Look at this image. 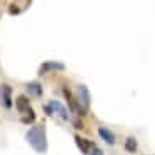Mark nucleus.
<instances>
[{
	"mask_svg": "<svg viewBox=\"0 0 155 155\" xmlns=\"http://www.w3.org/2000/svg\"><path fill=\"white\" fill-rule=\"evenodd\" d=\"M25 140L30 143V147L38 153H44L47 150V134L44 125H34L25 134Z\"/></svg>",
	"mask_w": 155,
	"mask_h": 155,
	"instance_id": "f257e3e1",
	"label": "nucleus"
},
{
	"mask_svg": "<svg viewBox=\"0 0 155 155\" xmlns=\"http://www.w3.org/2000/svg\"><path fill=\"white\" fill-rule=\"evenodd\" d=\"M44 108H45V112H47L48 115H58L64 122L70 120V115H68V112H67V107L58 100H50Z\"/></svg>",
	"mask_w": 155,
	"mask_h": 155,
	"instance_id": "f03ea898",
	"label": "nucleus"
},
{
	"mask_svg": "<svg viewBox=\"0 0 155 155\" xmlns=\"http://www.w3.org/2000/svg\"><path fill=\"white\" fill-rule=\"evenodd\" d=\"M77 100L84 112L90 107V92H88L87 85H78L77 87Z\"/></svg>",
	"mask_w": 155,
	"mask_h": 155,
	"instance_id": "7ed1b4c3",
	"label": "nucleus"
},
{
	"mask_svg": "<svg viewBox=\"0 0 155 155\" xmlns=\"http://www.w3.org/2000/svg\"><path fill=\"white\" fill-rule=\"evenodd\" d=\"M0 104L4 108L12 107V87L7 84H0Z\"/></svg>",
	"mask_w": 155,
	"mask_h": 155,
	"instance_id": "20e7f679",
	"label": "nucleus"
},
{
	"mask_svg": "<svg viewBox=\"0 0 155 155\" xmlns=\"http://www.w3.org/2000/svg\"><path fill=\"white\" fill-rule=\"evenodd\" d=\"M97 134H98V137H100L107 145H110V147H114V145L117 143V137H115V134L108 127H102V125L97 127Z\"/></svg>",
	"mask_w": 155,
	"mask_h": 155,
	"instance_id": "39448f33",
	"label": "nucleus"
},
{
	"mask_svg": "<svg viewBox=\"0 0 155 155\" xmlns=\"http://www.w3.org/2000/svg\"><path fill=\"white\" fill-rule=\"evenodd\" d=\"M64 97L67 98V104H68V107H70V110L72 112H75V114H85L84 110H82V107H80V104H78V100L72 95V92L68 90V88H64Z\"/></svg>",
	"mask_w": 155,
	"mask_h": 155,
	"instance_id": "423d86ee",
	"label": "nucleus"
},
{
	"mask_svg": "<svg viewBox=\"0 0 155 155\" xmlns=\"http://www.w3.org/2000/svg\"><path fill=\"white\" fill-rule=\"evenodd\" d=\"M75 142H77V147L80 148V152L82 153H90L92 150H94V142H90V140H87V138H84V137H80V135H75Z\"/></svg>",
	"mask_w": 155,
	"mask_h": 155,
	"instance_id": "0eeeda50",
	"label": "nucleus"
},
{
	"mask_svg": "<svg viewBox=\"0 0 155 155\" xmlns=\"http://www.w3.org/2000/svg\"><path fill=\"white\" fill-rule=\"evenodd\" d=\"M124 148H125V152H128V153H135V152L138 150L137 138H135L134 135H128V137L124 140Z\"/></svg>",
	"mask_w": 155,
	"mask_h": 155,
	"instance_id": "6e6552de",
	"label": "nucleus"
},
{
	"mask_svg": "<svg viewBox=\"0 0 155 155\" xmlns=\"http://www.w3.org/2000/svg\"><path fill=\"white\" fill-rule=\"evenodd\" d=\"M25 88H27V94H30L32 97H42V94H44L42 85L38 82H28Z\"/></svg>",
	"mask_w": 155,
	"mask_h": 155,
	"instance_id": "1a4fd4ad",
	"label": "nucleus"
},
{
	"mask_svg": "<svg viewBox=\"0 0 155 155\" xmlns=\"http://www.w3.org/2000/svg\"><path fill=\"white\" fill-rule=\"evenodd\" d=\"M15 107H17V110L20 112V114H25V112L30 108V105H28V98L25 97V95H18L17 100H15Z\"/></svg>",
	"mask_w": 155,
	"mask_h": 155,
	"instance_id": "9d476101",
	"label": "nucleus"
},
{
	"mask_svg": "<svg viewBox=\"0 0 155 155\" xmlns=\"http://www.w3.org/2000/svg\"><path fill=\"white\" fill-rule=\"evenodd\" d=\"M52 68H58V70H64L65 68V65L64 64H60V62H45L44 65H42V68H40V74H44V72H47V70H52Z\"/></svg>",
	"mask_w": 155,
	"mask_h": 155,
	"instance_id": "9b49d317",
	"label": "nucleus"
},
{
	"mask_svg": "<svg viewBox=\"0 0 155 155\" xmlns=\"http://www.w3.org/2000/svg\"><path fill=\"white\" fill-rule=\"evenodd\" d=\"M24 115H25V117L22 118V122H24V124H32V122H35V112L32 110V107L28 108Z\"/></svg>",
	"mask_w": 155,
	"mask_h": 155,
	"instance_id": "f8f14e48",
	"label": "nucleus"
},
{
	"mask_svg": "<svg viewBox=\"0 0 155 155\" xmlns=\"http://www.w3.org/2000/svg\"><path fill=\"white\" fill-rule=\"evenodd\" d=\"M90 155H105V153H104V150H102V148H98V147H94V150L90 152Z\"/></svg>",
	"mask_w": 155,
	"mask_h": 155,
	"instance_id": "ddd939ff",
	"label": "nucleus"
}]
</instances>
